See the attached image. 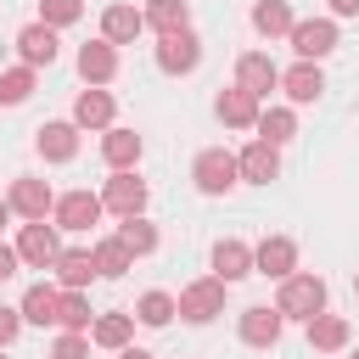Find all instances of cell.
Returning a JSON list of instances; mask_svg holds the SVG:
<instances>
[{
	"label": "cell",
	"mask_w": 359,
	"mask_h": 359,
	"mask_svg": "<svg viewBox=\"0 0 359 359\" xmlns=\"http://www.w3.org/2000/svg\"><path fill=\"white\" fill-rule=\"evenodd\" d=\"M275 309H280L286 320H303V325H309V320L325 309V280H320L314 269H309V275L292 269V275L280 280V292H275Z\"/></svg>",
	"instance_id": "1"
},
{
	"label": "cell",
	"mask_w": 359,
	"mask_h": 359,
	"mask_svg": "<svg viewBox=\"0 0 359 359\" xmlns=\"http://www.w3.org/2000/svg\"><path fill=\"white\" fill-rule=\"evenodd\" d=\"M191 180H196V191H202V196H224V191H236V185H241V163H236V151L208 146V151H196Z\"/></svg>",
	"instance_id": "2"
},
{
	"label": "cell",
	"mask_w": 359,
	"mask_h": 359,
	"mask_svg": "<svg viewBox=\"0 0 359 359\" xmlns=\"http://www.w3.org/2000/svg\"><path fill=\"white\" fill-rule=\"evenodd\" d=\"M219 314H224V280H219V275H202V280L180 286V320L208 325V320H219Z\"/></svg>",
	"instance_id": "3"
},
{
	"label": "cell",
	"mask_w": 359,
	"mask_h": 359,
	"mask_svg": "<svg viewBox=\"0 0 359 359\" xmlns=\"http://www.w3.org/2000/svg\"><path fill=\"white\" fill-rule=\"evenodd\" d=\"M292 50H297V62H325L331 50H337V22L331 17H303V22H292Z\"/></svg>",
	"instance_id": "4"
},
{
	"label": "cell",
	"mask_w": 359,
	"mask_h": 359,
	"mask_svg": "<svg viewBox=\"0 0 359 359\" xmlns=\"http://www.w3.org/2000/svg\"><path fill=\"white\" fill-rule=\"evenodd\" d=\"M157 67L163 73H196L202 67V39L191 28H174V34H157Z\"/></svg>",
	"instance_id": "5"
},
{
	"label": "cell",
	"mask_w": 359,
	"mask_h": 359,
	"mask_svg": "<svg viewBox=\"0 0 359 359\" xmlns=\"http://www.w3.org/2000/svg\"><path fill=\"white\" fill-rule=\"evenodd\" d=\"M101 213H107V202H101L95 191H67V196H56V208H50L56 230H73V236H84L90 224H101Z\"/></svg>",
	"instance_id": "6"
},
{
	"label": "cell",
	"mask_w": 359,
	"mask_h": 359,
	"mask_svg": "<svg viewBox=\"0 0 359 359\" xmlns=\"http://www.w3.org/2000/svg\"><path fill=\"white\" fill-rule=\"evenodd\" d=\"M101 202H107V213H118V219L146 213V180H140L135 168H112V180L101 185Z\"/></svg>",
	"instance_id": "7"
},
{
	"label": "cell",
	"mask_w": 359,
	"mask_h": 359,
	"mask_svg": "<svg viewBox=\"0 0 359 359\" xmlns=\"http://www.w3.org/2000/svg\"><path fill=\"white\" fill-rule=\"evenodd\" d=\"M34 151H39L45 163H73V157H79V123H73V118L39 123V129H34Z\"/></svg>",
	"instance_id": "8"
},
{
	"label": "cell",
	"mask_w": 359,
	"mask_h": 359,
	"mask_svg": "<svg viewBox=\"0 0 359 359\" xmlns=\"http://www.w3.org/2000/svg\"><path fill=\"white\" fill-rule=\"evenodd\" d=\"M17 252H22V264H28V269H50V264H56V252H62V241H56V224H45V219H28V224L17 230Z\"/></svg>",
	"instance_id": "9"
},
{
	"label": "cell",
	"mask_w": 359,
	"mask_h": 359,
	"mask_svg": "<svg viewBox=\"0 0 359 359\" xmlns=\"http://www.w3.org/2000/svg\"><path fill=\"white\" fill-rule=\"evenodd\" d=\"M6 202H11V213H17V219H50V208H56L50 185H45V180H34V174H17V180H11V191H6Z\"/></svg>",
	"instance_id": "10"
},
{
	"label": "cell",
	"mask_w": 359,
	"mask_h": 359,
	"mask_svg": "<svg viewBox=\"0 0 359 359\" xmlns=\"http://www.w3.org/2000/svg\"><path fill=\"white\" fill-rule=\"evenodd\" d=\"M297 269V241L292 236H264L252 247V275H269V280H286Z\"/></svg>",
	"instance_id": "11"
},
{
	"label": "cell",
	"mask_w": 359,
	"mask_h": 359,
	"mask_svg": "<svg viewBox=\"0 0 359 359\" xmlns=\"http://www.w3.org/2000/svg\"><path fill=\"white\" fill-rule=\"evenodd\" d=\"M280 325H286V314L269 309V303H252V309H241V320H236V331H241L247 348H275V342H280Z\"/></svg>",
	"instance_id": "12"
},
{
	"label": "cell",
	"mask_w": 359,
	"mask_h": 359,
	"mask_svg": "<svg viewBox=\"0 0 359 359\" xmlns=\"http://www.w3.org/2000/svg\"><path fill=\"white\" fill-rule=\"evenodd\" d=\"M236 163H241V180H247V185L280 180V146H275V140H247V146L236 151Z\"/></svg>",
	"instance_id": "13"
},
{
	"label": "cell",
	"mask_w": 359,
	"mask_h": 359,
	"mask_svg": "<svg viewBox=\"0 0 359 359\" xmlns=\"http://www.w3.org/2000/svg\"><path fill=\"white\" fill-rule=\"evenodd\" d=\"M140 34H146V11H140V6L112 0V6L101 11V39H112V45H135Z\"/></svg>",
	"instance_id": "14"
},
{
	"label": "cell",
	"mask_w": 359,
	"mask_h": 359,
	"mask_svg": "<svg viewBox=\"0 0 359 359\" xmlns=\"http://www.w3.org/2000/svg\"><path fill=\"white\" fill-rule=\"evenodd\" d=\"M213 112H219V123L224 129H258V95L252 90H241V84H230V90H219V101H213Z\"/></svg>",
	"instance_id": "15"
},
{
	"label": "cell",
	"mask_w": 359,
	"mask_h": 359,
	"mask_svg": "<svg viewBox=\"0 0 359 359\" xmlns=\"http://www.w3.org/2000/svg\"><path fill=\"white\" fill-rule=\"evenodd\" d=\"M50 269H56V286H62V292H84V286H90V280L101 275V269H95V252H90V247H62Z\"/></svg>",
	"instance_id": "16"
},
{
	"label": "cell",
	"mask_w": 359,
	"mask_h": 359,
	"mask_svg": "<svg viewBox=\"0 0 359 359\" xmlns=\"http://www.w3.org/2000/svg\"><path fill=\"white\" fill-rule=\"evenodd\" d=\"M56 50H62V39H56L50 22H28V28H17V56H22L28 67H50Z\"/></svg>",
	"instance_id": "17"
},
{
	"label": "cell",
	"mask_w": 359,
	"mask_h": 359,
	"mask_svg": "<svg viewBox=\"0 0 359 359\" xmlns=\"http://www.w3.org/2000/svg\"><path fill=\"white\" fill-rule=\"evenodd\" d=\"M79 79H84V84H112V79H118V45H112V39L79 45Z\"/></svg>",
	"instance_id": "18"
},
{
	"label": "cell",
	"mask_w": 359,
	"mask_h": 359,
	"mask_svg": "<svg viewBox=\"0 0 359 359\" xmlns=\"http://www.w3.org/2000/svg\"><path fill=\"white\" fill-rule=\"evenodd\" d=\"M236 84H241V90H252V95L264 101L269 90H280V67L269 62V50H247V56L236 62Z\"/></svg>",
	"instance_id": "19"
},
{
	"label": "cell",
	"mask_w": 359,
	"mask_h": 359,
	"mask_svg": "<svg viewBox=\"0 0 359 359\" xmlns=\"http://www.w3.org/2000/svg\"><path fill=\"white\" fill-rule=\"evenodd\" d=\"M112 112H118V101H112V90H101V84H84L79 101H73V123H79V129H112Z\"/></svg>",
	"instance_id": "20"
},
{
	"label": "cell",
	"mask_w": 359,
	"mask_h": 359,
	"mask_svg": "<svg viewBox=\"0 0 359 359\" xmlns=\"http://www.w3.org/2000/svg\"><path fill=\"white\" fill-rule=\"evenodd\" d=\"M213 275H219L224 286L247 280V275H252V247H247V241H236V236L213 241Z\"/></svg>",
	"instance_id": "21"
},
{
	"label": "cell",
	"mask_w": 359,
	"mask_h": 359,
	"mask_svg": "<svg viewBox=\"0 0 359 359\" xmlns=\"http://www.w3.org/2000/svg\"><path fill=\"white\" fill-rule=\"evenodd\" d=\"M280 90H286V101H297V107L320 101V95H325V73H320V62H297V67H286V73H280Z\"/></svg>",
	"instance_id": "22"
},
{
	"label": "cell",
	"mask_w": 359,
	"mask_h": 359,
	"mask_svg": "<svg viewBox=\"0 0 359 359\" xmlns=\"http://www.w3.org/2000/svg\"><path fill=\"white\" fill-rule=\"evenodd\" d=\"M140 151H146V140H140L135 129H123V123L101 129V157H107V168H135Z\"/></svg>",
	"instance_id": "23"
},
{
	"label": "cell",
	"mask_w": 359,
	"mask_h": 359,
	"mask_svg": "<svg viewBox=\"0 0 359 359\" xmlns=\"http://www.w3.org/2000/svg\"><path fill=\"white\" fill-rule=\"evenodd\" d=\"M56 309H62V286L56 280H34L22 292V320L28 325H56Z\"/></svg>",
	"instance_id": "24"
},
{
	"label": "cell",
	"mask_w": 359,
	"mask_h": 359,
	"mask_svg": "<svg viewBox=\"0 0 359 359\" xmlns=\"http://www.w3.org/2000/svg\"><path fill=\"white\" fill-rule=\"evenodd\" d=\"M309 348H320V353H342V348H348V320L320 309V314L309 320Z\"/></svg>",
	"instance_id": "25"
},
{
	"label": "cell",
	"mask_w": 359,
	"mask_h": 359,
	"mask_svg": "<svg viewBox=\"0 0 359 359\" xmlns=\"http://www.w3.org/2000/svg\"><path fill=\"white\" fill-rule=\"evenodd\" d=\"M129 337H135V314H95V325H90V342L95 348H129Z\"/></svg>",
	"instance_id": "26"
},
{
	"label": "cell",
	"mask_w": 359,
	"mask_h": 359,
	"mask_svg": "<svg viewBox=\"0 0 359 359\" xmlns=\"http://www.w3.org/2000/svg\"><path fill=\"white\" fill-rule=\"evenodd\" d=\"M292 22H297V17H292L286 0H258V6H252V28H258L264 39H286Z\"/></svg>",
	"instance_id": "27"
},
{
	"label": "cell",
	"mask_w": 359,
	"mask_h": 359,
	"mask_svg": "<svg viewBox=\"0 0 359 359\" xmlns=\"http://www.w3.org/2000/svg\"><path fill=\"white\" fill-rule=\"evenodd\" d=\"M112 236H118V241H123V247H129L135 258H146V252H157V224H151L146 213H129V219H123V224H118Z\"/></svg>",
	"instance_id": "28"
},
{
	"label": "cell",
	"mask_w": 359,
	"mask_h": 359,
	"mask_svg": "<svg viewBox=\"0 0 359 359\" xmlns=\"http://www.w3.org/2000/svg\"><path fill=\"white\" fill-rule=\"evenodd\" d=\"M174 314H180V297L174 292H140V303H135V320L151 325V331H163Z\"/></svg>",
	"instance_id": "29"
},
{
	"label": "cell",
	"mask_w": 359,
	"mask_h": 359,
	"mask_svg": "<svg viewBox=\"0 0 359 359\" xmlns=\"http://www.w3.org/2000/svg\"><path fill=\"white\" fill-rule=\"evenodd\" d=\"M90 252H95V269H101V280H118V275H123V269L135 264V252H129V247H123L118 236H101V241H95Z\"/></svg>",
	"instance_id": "30"
},
{
	"label": "cell",
	"mask_w": 359,
	"mask_h": 359,
	"mask_svg": "<svg viewBox=\"0 0 359 359\" xmlns=\"http://www.w3.org/2000/svg\"><path fill=\"white\" fill-rule=\"evenodd\" d=\"M146 28H157V34L191 28V6L185 0H146Z\"/></svg>",
	"instance_id": "31"
},
{
	"label": "cell",
	"mask_w": 359,
	"mask_h": 359,
	"mask_svg": "<svg viewBox=\"0 0 359 359\" xmlns=\"http://www.w3.org/2000/svg\"><path fill=\"white\" fill-rule=\"evenodd\" d=\"M292 135H297V112H292V107H264V112H258V140L286 146Z\"/></svg>",
	"instance_id": "32"
},
{
	"label": "cell",
	"mask_w": 359,
	"mask_h": 359,
	"mask_svg": "<svg viewBox=\"0 0 359 359\" xmlns=\"http://www.w3.org/2000/svg\"><path fill=\"white\" fill-rule=\"evenodd\" d=\"M34 73H39V67H28V62L6 67V73H0V107H22V101L34 95Z\"/></svg>",
	"instance_id": "33"
},
{
	"label": "cell",
	"mask_w": 359,
	"mask_h": 359,
	"mask_svg": "<svg viewBox=\"0 0 359 359\" xmlns=\"http://www.w3.org/2000/svg\"><path fill=\"white\" fill-rule=\"evenodd\" d=\"M56 325H62V331H90V325H95V314H90V297H84V292H62Z\"/></svg>",
	"instance_id": "34"
},
{
	"label": "cell",
	"mask_w": 359,
	"mask_h": 359,
	"mask_svg": "<svg viewBox=\"0 0 359 359\" xmlns=\"http://www.w3.org/2000/svg\"><path fill=\"white\" fill-rule=\"evenodd\" d=\"M84 17V0H39V22H50V28H73Z\"/></svg>",
	"instance_id": "35"
},
{
	"label": "cell",
	"mask_w": 359,
	"mask_h": 359,
	"mask_svg": "<svg viewBox=\"0 0 359 359\" xmlns=\"http://www.w3.org/2000/svg\"><path fill=\"white\" fill-rule=\"evenodd\" d=\"M50 359H90V331H62L50 342Z\"/></svg>",
	"instance_id": "36"
},
{
	"label": "cell",
	"mask_w": 359,
	"mask_h": 359,
	"mask_svg": "<svg viewBox=\"0 0 359 359\" xmlns=\"http://www.w3.org/2000/svg\"><path fill=\"white\" fill-rule=\"evenodd\" d=\"M17 331H22V309H6V303H0V348H11Z\"/></svg>",
	"instance_id": "37"
},
{
	"label": "cell",
	"mask_w": 359,
	"mask_h": 359,
	"mask_svg": "<svg viewBox=\"0 0 359 359\" xmlns=\"http://www.w3.org/2000/svg\"><path fill=\"white\" fill-rule=\"evenodd\" d=\"M17 269H22V252H17V241H11V247L0 241V280H11Z\"/></svg>",
	"instance_id": "38"
},
{
	"label": "cell",
	"mask_w": 359,
	"mask_h": 359,
	"mask_svg": "<svg viewBox=\"0 0 359 359\" xmlns=\"http://www.w3.org/2000/svg\"><path fill=\"white\" fill-rule=\"evenodd\" d=\"M331 17H359V0H331Z\"/></svg>",
	"instance_id": "39"
},
{
	"label": "cell",
	"mask_w": 359,
	"mask_h": 359,
	"mask_svg": "<svg viewBox=\"0 0 359 359\" xmlns=\"http://www.w3.org/2000/svg\"><path fill=\"white\" fill-rule=\"evenodd\" d=\"M118 359H157V353H146V348H118Z\"/></svg>",
	"instance_id": "40"
},
{
	"label": "cell",
	"mask_w": 359,
	"mask_h": 359,
	"mask_svg": "<svg viewBox=\"0 0 359 359\" xmlns=\"http://www.w3.org/2000/svg\"><path fill=\"white\" fill-rule=\"evenodd\" d=\"M6 224H11V202L0 196V230H6Z\"/></svg>",
	"instance_id": "41"
},
{
	"label": "cell",
	"mask_w": 359,
	"mask_h": 359,
	"mask_svg": "<svg viewBox=\"0 0 359 359\" xmlns=\"http://www.w3.org/2000/svg\"><path fill=\"white\" fill-rule=\"evenodd\" d=\"M353 292H359V269H353Z\"/></svg>",
	"instance_id": "42"
},
{
	"label": "cell",
	"mask_w": 359,
	"mask_h": 359,
	"mask_svg": "<svg viewBox=\"0 0 359 359\" xmlns=\"http://www.w3.org/2000/svg\"><path fill=\"white\" fill-rule=\"evenodd\" d=\"M0 359H6V348H0Z\"/></svg>",
	"instance_id": "43"
},
{
	"label": "cell",
	"mask_w": 359,
	"mask_h": 359,
	"mask_svg": "<svg viewBox=\"0 0 359 359\" xmlns=\"http://www.w3.org/2000/svg\"><path fill=\"white\" fill-rule=\"evenodd\" d=\"M353 359H359V353H353Z\"/></svg>",
	"instance_id": "44"
}]
</instances>
